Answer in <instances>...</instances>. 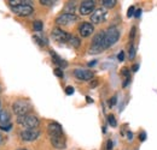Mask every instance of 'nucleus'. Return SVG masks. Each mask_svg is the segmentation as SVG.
<instances>
[{"instance_id":"31","label":"nucleus","mask_w":157,"mask_h":150,"mask_svg":"<svg viewBox=\"0 0 157 150\" xmlns=\"http://www.w3.org/2000/svg\"><path fill=\"white\" fill-rule=\"evenodd\" d=\"M145 139H146V133H145V132H141V133L139 134V141H140V142H144Z\"/></svg>"},{"instance_id":"5","label":"nucleus","mask_w":157,"mask_h":150,"mask_svg":"<svg viewBox=\"0 0 157 150\" xmlns=\"http://www.w3.org/2000/svg\"><path fill=\"white\" fill-rule=\"evenodd\" d=\"M12 12L20 17H27V16H30L33 12H34V9L32 5L29 4H22L18 6H12L11 7Z\"/></svg>"},{"instance_id":"12","label":"nucleus","mask_w":157,"mask_h":150,"mask_svg":"<svg viewBox=\"0 0 157 150\" xmlns=\"http://www.w3.org/2000/svg\"><path fill=\"white\" fill-rule=\"evenodd\" d=\"M74 76L78 78V80H83V82H86V80H91V79L93 78L94 73H93L91 70L76 69V70L74 71Z\"/></svg>"},{"instance_id":"18","label":"nucleus","mask_w":157,"mask_h":150,"mask_svg":"<svg viewBox=\"0 0 157 150\" xmlns=\"http://www.w3.org/2000/svg\"><path fill=\"white\" fill-rule=\"evenodd\" d=\"M116 0H101V5L104 6V7H106V9H111V7H114L115 5H116Z\"/></svg>"},{"instance_id":"19","label":"nucleus","mask_w":157,"mask_h":150,"mask_svg":"<svg viewBox=\"0 0 157 150\" xmlns=\"http://www.w3.org/2000/svg\"><path fill=\"white\" fill-rule=\"evenodd\" d=\"M33 28H34V30L35 31H42V28H44V24H42V22L41 20H35L34 23H33Z\"/></svg>"},{"instance_id":"26","label":"nucleus","mask_w":157,"mask_h":150,"mask_svg":"<svg viewBox=\"0 0 157 150\" xmlns=\"http://www.w3.org/2000/svg\"><path fill=\"white\" fill-rule=\"evenodd\" d=\"M116 101H117V97H116V96H113V97L110 98V101H109V106H110V107L115 106V105H116Z\"/></svg>"},{"instance_id":"27","label":"nucleus","mask_w":157,"mask_h":150,"mask_svg":"<svg viewBox=\"0 0 157 150\" xmlns=\"http://www.w3.org/2000/svg\"><path fill=\"white\" fill-rule=\"evenodd\" d=\"M121 73L126 78H131L129 77V70L127 69V67H124V69H122V71H121Z\"/></svg>"},{"instance_id":"8","label":"nucleus","mask_w":157,"mask_h":150,"mask_svg":"<svg viewBox=\"0 0 157 150\" xmlns=\"http://www.w3.org/2000/svg\"><path fill=\"white\" fill-rule=\"evenodd\" d=\"M71 38V35H69L67 31L59 29V28H55L52 30V38L57 42H60V43H67L69 42V40Z\"/></svg>"},{"instance_id":"13","label":"nucleus","mask_w":157,"mask_h":150,"mask_svg":"<svg viewBox=\"0 0 157 150\" xmlns=\"http://www.w3.org/2000/svg\"><path fill=\"white\" fill-rule=\"evenodd\" d=\"M47 132L50 137H56V136H62L63 134V129L58 123H50L47 126Z\"/></svg>"},{"instance_id":"38","label":"nucleus","mask_w":157,"mask_h":150,"mask_svg":"<svg viewBox=\"0 0 157 150\" xmlns=\"http://www.w3.org/2000/svg\"><path fill=\"white\" fill-rule=\"evenodd\" d=\"M96 64H97V61H96V60H94V61H91V62H88V66H90V67H91V66H94V65H96Z\"/></svg>"},{"instance_id":"37","label":"nucleus","mask_w":157,"mask_h":150,"mask_svg":"<svg viewBox=\"0 0 157 150\" xmlns=\"http://www.w3.org/2000/svg\"><path fill=\"white\" fill-rule=\"evenodd\" d=\"M86 101H87L88 103H92V102H93V100H92L90 96H86Z\"/></svg>"},{"instance_id":"41","label":"nucleus","mask_w":157,"mask_h":150,"mask_svg":"<svg viewBox=\"0 0 157 150\" xmlns=\"http://www.w3.org/2000/svg\"><path fill=\"white\" fill-rule=\"evenodd\" d=\"M0 93H1V87H0Z\"/></svg>"},{"instance_id":"15","label":"nucleus","mask_w":157,"mask_h":150,"mask_svg":"<svg viewBox=\"0 0 157 150\" xmlns=\"http://www.w3.org/2000/svg\"><path fill=\"white\" fill-rule=\"evenodd\" d=\"M50 54H51V56H52V60H53V62H55L56 65H58L59 69H60V67L63 69V67H67V66H68V62H67L65 60H63L60 56L57 55V54H56L53 51H50Z\"/></svg>"},{"instance_id":"30","label":"nucleus","mask_w":157,"mask_h":150,"mask_svg":"<svg viewBox=\"0 0 157 150\" xmlns=\"http://www.w3.org/2000/svg\"><path fill=\"white\" fill-rule=\"evenodd\" d=\"M117 59H118V61H123V60H124V53H123V51H121L117 54Z\"/></svg>"},{"instance_id":"25","label":"nucleus","mask_w":157,"mask_h":150,"mask_svg":"<svg viewBox=\"0 0 157 150\" xmlns=\"http://www.w3.org/2000/svg\"><path fill=\"white\" fill-rule=\"evenodd\" d=\"M53 2H55V1H52V0H40V4H41V5H47V6L53 5Z\"/></svg>"},{"instance_id":"7","label":"nucleus","mask_w":157,"mask_h":150,"mask_svg":"<svg viewBox=\"0 0 157 150\" xmlns=\"http://www.w3.org/2000/svg\"><path fill=\"white\" fill-rule=\"evenodd\" d=\"M40 136V131L38 129H25L21 132V138L25 142L36 141Z\"/></svg>"},{"instance_id":"40","label":"nucleus","mask_w":157,"mask_h":150,"mask_svg":"<svg viewBox=\"0 0 157 150\" xmlns=\"http://www.w3.org/2000/svg\"><path fill=\"white\" fill-rule=\"evenodd\" d=\"M2 141H4V137H2V134H1V133H0V144H1V143H2Z\"/></svg>"},{"instance_id":"29","label":"nucleus","mask_w":157,"mask_h":150,"mask_svg":"<svg viewBox=\"0 0 157 150\" xmlns=\"http://www.w3.org/2000/svg\"><path fill=\"white\" fill-rule=\"evenodd\" d=\"M136 30H137V28H136V27H133V28L131 29V35H129V38H131V40H132V41H133L134 36H136Z\"/></svg>"},{"instance_id":"9","label":"nucleus","mask_w":157,"mask_h":150,"mask_svg":"<svg viewBox=\"0 0 157 150\" xmlns=\"http://www.w3.org/2000/svg\"><path fill=\"white\" fill-rule=\"evenodd\" d=\"M94 5H96V1H93V0H85V1H82L81 5H80V9H78L80 10V13L82 16L90 15L91 12H93Z\"/></svg>"},{"instance_id":"24","label":"nucleus","mask_w":157,"mask_h":150,"mask_svg":"<svg viewBox=\"0 0 157 150\" xmlns=\"http://www.w3.org/2000/svg\"><path fill=\"white\" fill-rule=\"evenodd\" d=\"M55 75L57 76V77H59V78H63V71H62V69H59V67H57V69H55Z\"/></svg>"},{"instance_id":"17","label":"nucleus","mask_w":157,"mask_h":150,"mask_svg":"<svg viewBox=\"0 0 157 150\" xmlns=\"http://www.w3.org/2000/svg\"><path fill=\"white\" fill-rule=\"evenodd\" d=\"M9 120H10V115L6 111H1L0 112V125L2 124H9Z\"/></svg>"},{"instance_id":"23","label":"nucleus","mask_w":157,"mask_h":150,"mask_svg":"<svg viewBox=\"0 0 157 150\" xmlns=\"http://www.w3.org/2000/svg\"><path fill=\"white\" fill-rule=\"evenodd\" d=\"M134 11H136V9H134V6H131V7L128 9V13H127V17H128V18H131L132 16H134V13H136Z\"/></svg>"},{"instance_id":"42","label":"nucleus","mask_w":157,"mask_h":150,"mask_svg":"<svg viewBox=\"0 0 157 150\" xmlns=\"http://www.w3.org/2000/svg\"><path fill=\"white\" fill-rule=\"evenodd\" d=\"M20 150H27V149H20Z\"/></svg>"},{"instance_id":"34","label":"nucleus","mask_w":157,"mask_h":150,"mask_svg":"<svg viewBox=\"0 0 157 150\" xmlns=\"http://www.w3.org/2000/svg\"><path fill=\"white\" fill-rule=\"evenodd\" d=\"M34 40H35V41H36V42H38V43H39L40 46H44V45H45V43H44V42H41V38H38V36H34Z\"/></svg>"},{"instance_id":"3","label":"nucleus","mask_w":157,"mask_h":150,"mask_svg":"<svg viewBox=\"0 0 157 150\" xmlns=\"http://www.w3.org/2000/svg\"><path fill=\"white\" fill-rule=\"evenodd\" d=\"M12 109H13V113L17 116L27 115V114H29L30 109H32V105L29 103V101H27L24 98H21V100H17V101L13 102Z\"/></svg>"},{"instance_id":"10","label":"nucleus","mask_w":157,"mask_h":150,"mask_svg":"<svg viewBox=\"0 0 157 150\" xmlns=\"http://www.w3.org/2000/svg\"><path fill=\"white\" fill-rule=\"evenodd\" d=\"M94 31V27L92 23H88V22H83L80 24L78 27V33L82 38H88L90 35H92Z\"/></svg>"},{"instance_id":"33","label":"nucleus","mask_w":157,"mask_h":150,"mask_svg":"<svg viewBox=\"0 0 157 150\" xmlns=\"http://www.w3.org/2000/svg\"><path fill=\"white\" fill-rule=\"evenodd\" d=\"M138 70H139V64H134V65L132 66V71H133V72H137Z\"/></svg>"},{"instance_id":"35","label":"nucleus","mask_w":157,"mask_h":150,"mask_svg":"<svg viewBox=\"0 0 157 150\" xmlns=\"http://www.w3.org/2000/svg\"><path fill=\"white\" fill-rule=\"evenodd\" d=\"M127 138H128V141H132L133 139V133L132 132H127Z\"/></svg>"},{"instance_id":"32","label":"nucleus","mask_w":157,"mask_h":150,"mask_svg":"<svg viewBox=\"0 0 157 150\" xmlns=\"http://www.w3.org/2000/svg\"><path fill=\"white\" fill-rule=\"evenodd\" d=\"M111 149H113V141L109 139L108 143H106V150H111Z\"/></svg>"},{"instance_id":"39","label":"nucleus","mask_w":157,"mask_h":150,"mask_svg":"<svg viewBox=\"0 0 157 150\" xmlns=\"http://www.w3.org/2000/svg\"><path fill=\"white\" fill-rule=\"evenodd\" d=\"M96 85H97V80H94V82H92V83H91V88H94Z\"/></svg>"},{"instance_id":"2","label":"nucleus","mask_w":157,"mask_h":150,"mask_svg":"<svg viewBox=\"0 0 157 150\" xmlns=\"http://www.w3.org/2000/svg\"><path fill=\"white\" fill-rule=\"evenodd\" d=\"M17 123L25 129H36L40 125V120L38 116L33 114H27V115H21L17 116Z\"/></svg>"},{"instance_id":"11","label":"nucleus","mask_w":157,"mask_h":150,"mask_svg":"<svg viewBox=\"0 0 157 150\" xmlns=\"http://www.w3.org/2000/svg\"><path fill=\"white\" fill-rule=\"evenodd\" d=\"M106 18V12L103 9H97L91 13V22L92 24H99L103 23Z\"/></svg>"},{"instance_id":"22","label":"nucleus","mask_w":157,"mask_h":150,"mask_svg":"<svg viewBox=\"0 0 157 150\" xmlns=\"http://www.w3.org/2000/svg\"><path fill=\"white\" fill-rule=\"evenodd\" d=\"M11 127H12V125H11L10 123H9V124H2V125H0V129H1L2 131H10Z\"/></svg>"},{"instance_id":"1","label":"nucleus","mask_w":157,"mask_h":150,"mask_svg":"<svg viewBox=\"0 0 157 150\" xmlns=\"http://www.w3.org/2000/svg\"><path fill=\"white\" fill-rule=\"evenodd\" d=\"M120 38V31L116 27H110L104 31V49L114 46Z\"/></svg>"},{"instance_id":"28","label":"nucleus","mask_w":157,"mask_h":150,"mask_svg":"<svg viewBox=\"0 0 157 150\" xmlns=\"http://www.w3.org/2000/svg\"><path fill=\"white\" fill-rule=\"evenodd\" d=\"M65 94L73 95L74 94V88H73V87H70V85H69V87H67V88H65Z\"/></svg>"},{"instance_id":"4","label":"nucleus","mask_w":157,"mask_h":150,"mask_svg":"<svg viewBox=\"0 0 157 150\" xmlns=\"http://www.w3.org/2000/svg\"><path fill=\"white\" fill-rule=\"evenodd\" d=\"M103 51H105L104 49V31H100L92 40V43L90 47V53L98 54V53H101Z\"/></svg>"},{"instance_id":"16","label":"nucleus","mask_w":157,"mask_h":150,"mask_svg":"<svg viewBox=\"0 0 157 150\" xmlns=\"http://www.w3.org/2000/svg\"><path fill=\"white\" fill-rule=\"evenodd\" d=\"M68 43H69V46H70L71 48H75V49H76V48H78V47H80L81 41H80V38H76V36H71Z\"/></svg>"},{"instance_id":"21","label":"nucleus","mask_w":157,"mask_h":150,"mask_svg":"<svg viewBox=\"0 0 157 150\" xmlns=\"http://www.w3.org/2000/svg\"><path fill=\"white\" fill-rule=\"evenodd\" d=\"M136 58V48H134V46L132 45L131 47H129V59L132 60V59H134Z\"/></svg>"},{"instance_id":"14","label":"nucleus","mask_w":157,"mask_h":150,"mask_svg":"<svg viewBox=\"0 0 157 150\" xmlns=\"http://www.w3.org/2000/svg\"><path fill=\"white\" fill-rule=\"evenodd\" d=\"M51 144L56 149H64L65 148V137H64V134L51 137Z\"/></svg>"},{"instance_id":"6","label":"nucleus","mask_w":157,"mask_h":150,"mask_svg":"<svg viewBox=\"0 0 157 150\" xmlns=\"http://www.w3.org/2000/svg\"><path fill=\"white\" fill-rule=\"evenodd\" d=\"M78 16L74 15V13H68V12H64L62 15H59L58 17L56 18V24L57 25H69L71 23H75L78 22Z\"/></svg>"},{"instance_id":"20","label":"nucleus","mask_w":157,"mask_h":150,"mask_svg":"<svg viewBox=\"0 0 157 150\" xmlns=\"http://www.w3.org/2000/svg\"><path fill=\"white\" fill-rule=\"evenodd\" d=\"M108 123H109V125H110V126H113V127H116V126H117V121H116V118H115L113 114L108 115Z\"/></svg>"},{"instance_id":"36","label":"nucleus","mask_w":157,"mask_h":150,"mask_svg":"<svg viewBox=\"0 0 157 150\" xmlns=\"http://www.w3.org/2000/svg\"><path fill=\"white\" fill-rule=\"evenodd\" d=\"M140 15H141V9H138L137 11H136V13H134V16H136V17H140Z\"/></svg>"}]
</instances>
